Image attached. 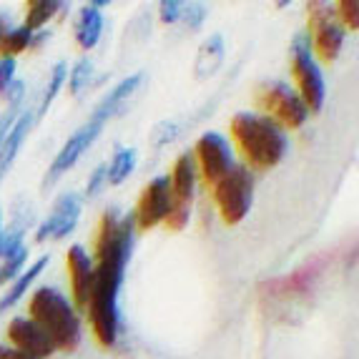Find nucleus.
<instances>
[{"label": "nucleus", "mask_w": 359, "mask_h": 359, "mask_svg": "<svg viewBox=\"0 0 359 359\" xmlns=\"http://www.w3.org/2000/svg\"><path fill=\"white\" fill-rule=\"evenodd\" d=\"M66 76H68V66L63 63V60H58V63L53 66V71H50L48 88H46V93H43V98H41V106H38L36 118H43V116L48 114L50 103L55 101V96H58V90L63 88V83H66Z\"/></svg>", "instance_id": "obj_23"}, {"label": "nucleus", "mask_w": 359, "mask_h": 359, "mask_svg": "<svg viewBox=\"0 0 359 359\" xmlns=\"http://www.w3.org/2000/svg\"><path fill=\"white\" fill-rule=\"evenodd\" d=\"M25 86L23 81H13L11 86L6 88V98H8V106H20V101H23V93H25Z\"/></svg>", "instance_id": "obj_33"}, {"label": "nucleus", "mask_w": 359, "mask_h": 359, "mask_svg": "<svg viewBox=\"0 0 359 359\" xmlns=\"http://www.w3.org/2000/svg\"><path fill=\"white\" fill-rule=\"evenodd\" d=\"M46 266H48V254H46V257H41V259H36V262H33V266H30L28 271H23V274H20L18 279L13 282V287L8 289L3 297H0V314H6L11 306L18 304L20 297H23V294L30 289V284L36 282L38 276L43 274V269H46Z\"/></svg>", "instance_id": "obj_19"}, {"label": "nucleus", "mask_w": 359, "mask_h": 359, "mask_svg": "<svg viewBox=\"0 0 359 359\" xmlns=\"http://www.w3.org/2000/svg\"><path fill=\"white\" fill-rule=\"evenodd\" d=\"M334 15L344 30L359 28V3L357 0H339L334 6Z\"/></svg>", "instance_id": "obj_25"}, {"label": "nucleus", "mask_w": 359, "mask_h": 359, "mask_svg": "<svg viewBox=\"0 0 359 359\" xmlns=\"http://www.w3.org/2000/svg\"><path fill=\"white\" fill-rule=\"evenodd\" d=\"M20 116V106H8V111L0 116V144H3V138L8 136V131L13 128L15 118Z\"/></svg>", "instance_id": "obj_32"}, {"label": "nucleus", "mask_w": 359, "mask_h": 359, "mask_svg": "<svg viewBox=\"0 0 359 359\" xmlns=\"http://www.w3.org/2000/svg\"><path fill=\"white\" fill-rule=\"evenodd\" d=\"M158 11H161L163 23H179L184 3H179V0H161V3H158Z\"/></svg>", "instance_id": "obj_29"}, {"label": "nucleus", "mask_w": 359, "mask_h": 359, "mask_svg": "<svg viewBox=\"0 0 359 359\" xmlns=\"http://www.w3.org/2000/svg\"><path fill=\"white\" fill-rule=\"evenodd\" d=\"M30 41H33V33H30L25 25H15V28H8V33L0 41V55H8V58H15L18 53L30 48Z\"/></svg>", "instance_id": "obj_22"}, {"label": "nucleus", "mask_w": 359, "mask_h": 359, "mask_svg": "<svg viewBox=\"0 0 359 359\" xmlns=\"http://www.w3.org/2000/svg\"><path fill=\"white\" fill-rule=\"evenodd\" d=\"M194 158H196V168L206 186H214L233 168L231 146L222 133L216 131H209L198 138L196 149H194Z\"/></svg>", "instance_id": "obj_9"}, {"label": "nucleus", "mask_w": 359, "mask_h": 359, "mask_svg": "<svg viewBox=\"0 0 359 359\" xmlns=\"http://www.w3.org/2000/svg\"><path fill=\"white\" fill-rule=\"evenodd\" d=\"M108 3L98 0V3H88V6L81 8L76 20V43L83 50H90L101 41V30H103V15L98 8H106Z\"/></svg>", "instance_id": "obj_17"}, {"label": "nucleus", "mask_w": 359, "mask_h": 359, "mask_svg": "<svg viewBox=\"0 0 359 359\" xmlns=\"http://www.w3.org/2000/svg\"><path fill=\"white\" fill-rule=\"evenodd\" d=\"M233 144L239 146L246 168L254 171H269L282 161L289 151V138L274 121L262 114L241 111L231 118Z\"/></svg>", "instance_id": "obj_2"}, {"label": "nucleus", "mask_w": 359, "mask_h": 359, "mask_svg": "<svg viewBox=\"0 0 359 359\" xmlns=\"http://www.w3.org/2000/svg\"><path fill=\"white\" fill-rule=\"evenodd\" d=\"M209 11H206L204 3H184V11H181V20H184L189 28H201V23L206 20Z\"/></svg>", "instance_id": "obj_28"}, {"label": "nucleus", "mask_w": 359, "mask_h": 359, "mask_svg": "<svg viewBox=\"0 0 359 359\" xmlns=\"http://www.w3.org/2000/svg\"><path fill=\"white\" fill-rule=\"evenodd\" d=\"M6 334L13 341V349H18V352L28 354L33 359H48L55 354L53 341L30 317H15L8 324Z\"/></svg>", "instance_id": "obj_13"}, {"label": "nucleus", "mask_w": 359, "mask_h": 359, "mask_svg": "<svg viewBox=\"0 0 359 359\" xmlns=\"http://www.w3.org/2000/svg\"><path fill=\"white\" fill-rule=\"evenodd\" d=\"M0 359H33V357H28V354L18 352V349L13 347H0Z\"/></svg>", "instance_id": "obj_34"}, {"label": "nucleus", "mask_w": 359, "mask_h": 359, "mask_svg": "<svg viewBox=\"0 0 359 359\" xmlns=\"http://www.w3.org/2000/svg\"><path fill=\"white\" fill-rule=\"evenodd\" d=\"M8 33V18L6 15H0V41H3V36Z\"/></svg>", "instance_id": "obj_35"}, {"label": "nucleus", "mask_w": 359, "mask_h": 359, "mask_svg": "<svg viewBox=\"0 0 359 359\" xmlns=\"http://www.w3.org/2000/svg\"><path fill=\"white\" fill-rule=\"evenodd\" d=\"M176 136H179V126H176L174 121H161V123H156L154 131H151V146L163 149V146L171 144Z\"/></svg>", "instance_id": "obj_27"}, {"label": "nucleus", "mask_w": 359, "mask_h": 359, "mask_svg": "<svg viewBox=\"0 0 359 359\" xmlns=\"http://www.w3.org/2000/svg\"><path fill=\"white\" fill-rule=\"evenodd\" d=\"M224 55H226V48H224V38L222 33H214L209 36L201 48H198L196 63H194V71H196V78H209L219 71V66L224 63Z\"/></svg>", "instance_id": "obj_18"}, {"label": "nucleus", "mask_w": 359, "mask_h": 359, "mask_svg": "<svg viewBox=\"0 0 359 359\" xmlns=\"http://www.w3.org/2000/svg\"><path fill=\"white\" fill-rule=\"evenodd\" d=\"M136 168V151L133 149H118L111 158V163H106V184L118 186L131 176V171Z\"/></svg>", "instance_id": "obj_21"}, {"label": "nucleus", "mask_w": 359, "mask_h": 359, "mask_svg": "<svg viewBox=\"0 0 359 359\" xmlns=\"http://www.w3.org/2000/svg\"><path fill=\"white\" fill-rule=\"evenodd\" d=\"M33 121H36V114H33L30 108L28 111H20V116L15 118V123H13V128L8 131V136L3 138V144H0V181L6 179V174L11 171L20 146H23L25 136H28L30 126H33Z\"/></svg>", "instance_id": "obj_15"}, {"label": "nucleus", "mask_w": 359, "mask_h": 359, "mask_svg": "<svg viewBox=\"0 0 359 359\" xmlns=\"http://www.w3.org/2000/svg\"><path fill=\"white\" fill-rule=\"evenodd\" d=\"M78 219H81V196L78 194H63L58 196V201L53 204V211L48 214V219L38 226L36 241L43 244L48 239H63L76 229Z\"/></svg>", "instance_id": "obj_12"}, {"label": "nucleus", "mask_w": 359, "mask_h": 359, "mask_svg": "<svg viewBox=\"0 0 359 359\" xmlns=\"http://www.w3.org/2000/svg\"><path fill=\"white\" fill-rule=\"evenodd\" d=\"M106 126V123H101V121L90 118L88 123H83V126L78 128L76 133H73L71 138L66 141V146L58 151V156L53 158V163H50L48 174H46V179H43V189L48 191L50 186L55 184V181L60 179V176L66 174L68 168H73L78 163V158L86 154V151L93 146V141H96L98 136H101V128Z\"/></svg>", "instance_id": "obj_10"}, {"label": "nucleus", "mask_w": 359, "mask_h": 359, "mask_svg": "<svg viewBox=\"0 0 359 359\" xmlns=\"http://www.w3.org/2000/svg\"><path fill=\"white\" fill-rule=\"evenodd\" d=\"M196 158L194 151H184L174 161L171 176H168V189H171V209L166 214V226L171 231H181L186 229L189 219H191V204H194V189H196Z\"/></svg>", "instance_id": "obj_7"}, {"label": "nucleus", "mask_w": 359, "mask_h": 359, "mask_svg": "<svg viewBox=\"0 0 359 359\" xmlns=\"http://www.w3.org/2000/svg\"><path fill=\"white\" fill-rule=\"evenodd\" d=\"M25 262H28V249H18V252L13 254V257L3 259V266H0V287H6L8 282H15L23 271Z\"/></svg>", "instance_id": "obj_24"}, {"label": "nucleus", "mask_w": 359, "mask_h": 359, "mask_svg": "<svg viewBox=\"0 0 359 359\" xmlns=\"http://www.w3.org/2000/svg\"><path fill=\"white\" fill-rule=\"evenodd\" d=\"M257 106L262 108L266 118H271L282 131L302 128L309 118L304 101L299 93L284 81H266L257 88Z\"/></svg>", "instance_id": "obj_5"}, {"label": "nucleus", "mask_w": 359, "mask_h": 359, "mask_svg": "<svg viewBox=\"0 0 359 359\" xmlns=\"http://www.w3.org/2000/svg\"><path fill=\"white\" fill-rule=\"evenodd\" d=\"M3 236H6V226H3V211H0V249H3Z\"/></svg>", "instance_id": "obj_36"}, {"label": "nucleus", "mask_w": 359, "mask_h": 359, "mask_svg": "<svg viewBox=\"0 0 359 359\" xmlns=\"http://www.w3.org/2000/svg\"><path fill=\"white\" fill-rule=\"evenodd\" d=\"M68 276H71V292H73V304L76 309H83L88 306L90 299V287H93V259L88 257L81 244H73L68 249Z\"/></svg>", "instance_id": "obj_14"}, {"label": "nucleus", "mask_w": 359, "mask_h": 359, "mask_svg": "<svg viewBox=\"0 0 359 359\" xmlns=\"http://www.w3.org/2000/svg\"><path fill=\"white\" fill-rule=\"evenodd\" d=\"M90 76H93V63L88 58H81L71 68V93H81L90 83Z\"/></svg>", "instance_id": "obj_26"}, {"label": "nucleus", "mask_w": 359, "mask_h": 359, "mask_svg": "<svg viewBox=\"0 0 359 359\" xmlns=\"http://www.w3.org/2000/svg\"><path fill=\"white\" fill-rule=\"evenodd\" d=\"M292 71L294 81H297V93L304 101L309 114H319L324 106V96H327V83L319 71L314 53H311V43L306 33H297L292 41Z\"/></svg>", "instance_id": "obj_6"}, {"label": "nucleus", "mask_w": 359, "mask_h": 359, "mask_svg": "<svg viewBox=\"0 0 359 359\" xmlns=\"http://www.w3.org/2000/svg\"><path fill=\"white\" fill-rule=\"evenodd\" d=\"M13 81H15V58L0 55V90H6Z\"/></svg>", "instance_id": "obj_30"}, {"label": "nucleus", "mask_w": 359, "mask_h": 359, "mask_svg": "<svg viewBox=\"0 0 359 359\" xmlns=\"http://www.w3.org/2000/svg\"><path fill=\"white\" fill-rule=\"evenodd\" d=\"M136 219L133 211L121 216L116 209H108L101 216L96 233V264H93V287L88 299V319L93 337L103 349L114 347L118 339V292L126 276L131 259Z\"/></svg>", "instance_id": "obj_1"}, {"label": "nucleus", "mask_w": 359, "mask_h": 359, "mask_svg": "<svg viewBox=\"0 0 359 359\" xmlns=\"http://www.w3.org/2000/svg\"><path fill=\"white\" fill-rule=\"evenodd\" d=\"M63 3H55V0H28L25 3V28L30 30V33H36V30H41L43 25L48 23L50 18H53L55 13L63 11Z\"/></svg>", "instance_id": "obj_20"}, {"label": "nucleus", "mask_w": 359, "mask_h": 359, "mask_svg": "<svg viewBox=\"0 0 359 359\" xmlns=\"http://www.w3.org/2000/svg\"><path fill=\"white\" fill-rule=\"evenodd\" d=\"M30 319L53 341L55 352H76L81 344V319L71 302L53 287H41L30 297Z\"/></svg>", "instance_id": "obj_3"}, {"label": "nucleus", "mask_w": 359, "mask_h": 359, "mask_svg": "<svg viewBox=\"0 0 359 359\" xmlns=\"http://www.w3.org/2000/svg\"><path fill=\"white\" fill-rule=\"evenodd\" d=\"M306 20H309L306 36H309L311 48L317 50V55L324 60V63L337 60L347 30L341 28L339 20H337L334 6H330V3H319V0L306 3Z\"/></svg>", "instance_id": "obj_8"}, {"label": "nucleus", "mask_w": 359, "mask_h": 359, "mask_svg": "<svg viewBox=\"0 0 359 359\" xmlns=\"http://www.w3.org/2000/svg\"><path fill=\"white\" fill-rule=\"evenodd\" d=\"M211 189H214L216 209L226 226H236L249 216L254 204V176L244 163H233L231 171Z\"/></svg>", "instance_id": "obj_4"}, {"label": "nucleus", "mask_w": 359, "mask_h": 359, "mask_svg": "<svg viewBox=\"0 0 359 359\" xmlns=\"http://www.w3.org/2000/svg\"><path fill=\"white\" fill-rule=\"evenodd\" d=\"M141 81H144V73H133V76L123 78L114 90H108L106 96L98 101V106L93 108V116H90V118L101 121V123H106L108 118H114L121 108H123V103L133 96V90L141 86Z\"/></svg>", "instance_id": "obj_16"}, {"label": "nucleus", "mask_w": 359, "mask_h": 359, "mask_svg": "<svg viewBox=\"0 0 359 359\" xmlns=\"http://www.w3.org/2000/svg\"><path fill=\"white\" fill-rule=\"evenodd\" d=\"M168 209H171V189H168V176H156L149 181L141 198H138V206L133 211V219H136V231H149V229L158 226L166 219Z\"/></svg>", "instance_id": "obj_11"}, {"label": "nucleus", "mask_w": 359, "mask_h": 359, "mask_svg": "<svg viewBox=\"0 0 359 359\" xmlns=\"http://www.w3.org/2000/svg\"><path fill=\"white\" fill-rule=\"evenodd\" d=\"M106 184V163H101V166L93 168V174H90L88 184H86V196H96L98 191H101V186Z\"/></svg>", "instance_id": "obj_31"}]
</instances>
